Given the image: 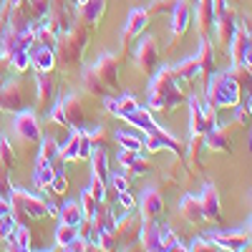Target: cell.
<instances>
[{"label":"cell","instance_id":"6da1fadb","mask_svg":"<svg viewBox=\"0 0 252 252\" xmlns=\"http://www.w3.org/2000/svg\"><path fill=\"white\" fill-rule=\"evenodd\" d=\"M149 98H146V109L152 114H166L174 111L179 103L187 98L184 96V83L174 76L172 66L159 68L154 76H149Z\"/></svg>","mask_w":252,"mask_h":252},{"label":"cell","instance_id":"7a4b0ae2","mask_svg":"<svg viewBox=\"0 0 252 252\" xmlns=\"http://www.w3.org/2000/svg\"><path fill=\"white\" fill-rule=\"evenodd\" d=\"M40 141H43V134H40L38 116L28 109L18 111L13 119V141H10L15 149V157L23 161H33L40 149Z\"/></svg>","mask_w":252,"mask_h":252},{"label":"cell","instance_id":"3957f363","mask_svg":"<svg viewBox=\"0 0 252 252\" xmlns=\"http://www.w3.org/2000/svg\"><path fill=\"white\" fill-rule=\"evenodd\" d=\"M86 46H89V26H83L81 20L76 18L73 26L61 33L58 40H56V66L63 68V71H71L76 68L83 53H86Z\"/></svg>","mask_w":252,"mask_h":252},{"label":"cell","instance_id":"277c9868","mask_svg":"<svg viewBox=\"0 0 252 252\" xmlns=\"http://www.w3.org/2000/svg\"><path fill=\"white\" fill-rule=\"evenodd\" d=\"M204 96H207V106L215 109V111H222V109H235L240 106L242 101V86L229 76L227 71H215L209 76V81L204 83Z\"/></svg>","mask_w":252,"mask_h":252},{"label":"cell","instance_id":"5b68a950","mask_svg":"<svg viewBox=\"0 0 252 252\" xmlns=\"http://www.w3.org/2000/svg\"><path fill=\"white\" fill-rule=\"evenodd\" d=\"M119 119H124L126 124H131V126H136V129H141L144 134L157 136V139L164 144V149L174 152L177 157H184V141H179L177 136H172L169 131H166L164 126H159V124L154 121V116H152V111H149V109L136 106L134 111H126V114H121Z\"/></svg>","mask_w":252,"mask_h":252},{"label":"cell","instance_id":"8992f818","mask_svg":"<svg viewBox=\"0 0 252 252\" xmlns=\"http://www.w3.org/2000/svg\"><path fill=\"white\" fill-rule=\"evenodd\" d=\"M8 199H10V212L18 224H31L33 220L48 217V202L23 187H13Z\"/></svg>","mask_w":252,"mask_h":252},{"label":"cell","instance_id":"52a82bcc","mask_svg":"<svg viewBox=\"0 0 252 252\" xmlns=\"http://www.w3.org/2000/svg\"><path fill=\"white\" fill-rule=\"evenodd\" d=\"M28 106V94H26V83L20 78H5L0 86V111H23Z\"/></svg>","mask_w":252,"mask_h":252},{"label":"cell","instance_id":"ba28073f","mask_svg":"<svg viewBox=\"0 0 252 252\" xmlns=\"http://www.w3.org/2000/svg\"><path fill=\"white\" fill-rule=\"evenodd\" d=\"M215 124H217V111L209 109L199 96H189V126H192V134L204 136Z\"/></svg>","mask_w":252,"mask_h":252},{"label":"cell","instance_id":"9c48e42d","mask_svg":"<svg viewBox=\"0 0 252 252\" xmlns=\"http://www.w3.org/2000/svg\"><path fill=\"white\" fill-rule=\"evenodd\" d=\"M134 66L144 76H154L159 71V40L154 35H144L134 53Z\"/></svg>","mask_w":252,"mask_h":252},{"label":"cell","instance_id":"30bf717a","mask_svg":"<svg viewBox=\"0 0 252 252\" xmlns=\"http://www.w3.org/2000/svg\"><path fill=\"white\" fill-rule=\"evenodd\" d=\"M58 157L63 161H81V159H89L91 157V144L86 139V134H83V129H71L66 144H58Z\"/></svg>","mask_w":252,"mask_h":252},{"label":"cell","instance_id":"8fae6325","mask_svg":"<svg viewBox=\"0 0 252 252\" xmlns=\"http://www.w3.org/2000/svg\"><path fill=\"white\" fill-rule=\"evenodd\" d=\"M141 215H136L134 209H126V212L116 220V229H114V235H116V242L119 247H131L136 240H139V232H141Z\"/></svg>","mask_w":252,"mask_h":252},{"label":"cell","instance_id":"7c38bea8","mask_svg":"<svg viewBox=\"0 0 252 252\" xmlns=\"http://www.w3.org/2000/svg\"><path fill=\"white\" fill-rule=\"evenodd\" d=\"M48 26H53V31L61 35L66 33L73 20H76V10L71 5V0H48V13H46Z\"/></svg>","mask_w":252,"mask_h":252},{"label":"cell","instance_id":"4fadbf2b","mask_svg":"<svg viewBox=\"0 0 252 252\" xmlns=\"http://www.w3.org/2000/svg\"><path fill=\"white\" fill-rule=\"evenodd\" d=\"M207 237L217 245V250H229V252H240L250 247V235L247 229H215V232H207Z\"/></svg>","mask_w":252,"mask_h":252},{"label":"cell","instance_id":"5bb4252c","mask_svg":"<svg viewBox=\"0 0 252 252\" xmlns=\"http://www.w3.org/2000/svg\"><path fill=\"white\" fill-rule=\"evenodd\" d=\"M237 26H240V15H237V10H235V8H227L222 15H217V18H215L212 31H215V38H217L220 48H229V40H232V35H235Z\"/></svg>","mask_w":252,"mask_h":252},{"label":"cell","instance_id":"9a60e30c","mask_svg":"<svg viewBox=\"0 0 252 252\" xmlns=\"http://www.w3.org/2000/svg\"><path fill=\"white\" fill-rule=\"evenodd\" d=\"M58 96V86L51 76V71H35V101L38 109H51Z\"/></svg>","mask_w":252,"mask_h":252},{"label":"cell","instance_id":"2e32d148","mask_svg":"<svg viewBox=\"0 0 252 252\" xmlns=\"http://www.w3.org/2000/svg\"><path fill=\"white\" fill-rule=\"evenodd\" d=\"M149 10L146 8H134L131 13H129V18H126V26H124V33H121V48L126 51L129 48V43L136 38V35H141L144 33V28L149 26Z\"/></svg>","mask_w":252,"mask_h":252},{"label":"cell","instance_id":"e0dca14e","mask_svg":"<svg viewBox=\"0 0 252 252\" xmlns=\"http://www.w3.org/2000/svg\"><path fill=\"white\" fill-rule=\"evenodd\" d=\"M199 204H202V212H204V222L222 227V207H220V194H217L215 184L204 187V192L199 197Z\"/></svg>","mask_w":252,"mask_h":252},{"label":"cell","instance_id":"ac0fdd59","mask_svg":"<svg viewBox=\"0 0 252 252\" xmlns=\"http://www.w3.org/2000/svg\"><path fill=\"white\" fill-rule=\"evenodd\" d=\"M94 71L111 91L119 86V58L114 53H101L94 63Z\"/></svg>","mask_w":252,"mask_h":252},{"label":"cell","instance_id":"d6986e66","mask_svg":"<svg viewBox=\"0 0 252 252\" xmlns=\"http://www.w3.org/2000/svg\"><path fill=\"white\" fill-rule=\"evenodd\" d=\"M61 106H63V114H66L68 129H83V126H86V109H83L81 96H76V94L63 96Z\"/></svg>","mask_w":252,"mask_h":252},{"label":"cell","instance_id":"ffe728a7","mask_svg":"<svg viewBox=\"0 0 252 252\" xmlns=\"http://www.w3.org/2000/svg\"><path fill=\"white\" fill-rule=\"evenodd\" d=\"M204 146L209 152H220V154H232V136H229V126L215 124L212 129L204 134Z\"/></svg>","mask_w":252,"mask_h":252},{"label":"cell","instance_id":"44dd1931","mask_svg":"<svg viewBox=\"0 0 252 252\" xmlns=\"http://www.w3.org/2000/svg\"><path fill=\"white\" fill-rule=\"evenodd\" d=\"M119 166L126 172V177H144V174H149L152 172V164L141 159L139 152H129V149H121L119 157H116Z\"/></svg>","mask_w":252,"mask_h":252},{"label":"cell","instance_id":"7402d4cb","mask_svg":"<svg viewBox=\"0 0 252 252\" xmlns=\"http://www.w3.org/2000/svg\"><path fill=\"white\" fill-rule=\"evenodd\" d=\"M164 212V197L157 187H149L139 199V215L141 220H157Z\"/></svg>","mask_w":252,"mask_h":252},{"label":"cell","instance_id":"603a6c76","mask_svg":"<svg viewBox=\"0 0 252 252\" xmlns=\"http://www.w3.org/2000/svg\"><path fill=\"white\" fill-rule=\"evenodd\" d=\"M197 66H199V78H202V86L209 81V76H212L217 71L215 66V46H212V40L209 38H202V43H199V51H197Z\"/></svg>","mask_w":252,"mask_h":252},{"label":"cell","instance_id":"cb8c5ba5","mask_svg":"<svg viewBox=\"0 0 252 252\" xmlns=\"http://www.w3.org/2000/svg\"><path fill=\"white\" fill-rule=\"evenodd\" d=\"M103 13H106V0H86V3L76 5V18L81 20L83 26H89V28L101 23Z\"/></svg>","mask_w":252,"mask_h":252},{"label":"cell","instance_id":"d4e9b609","mask_svg":"<svg viewBox=\"0 0 252 252\" xmlns=\"http://www.w3.org/2000/svg\"><path fill=\"white\" fill-rule=\"evenodd\" d=\"M169 15H172V40H179L187 33L189 23H192V5H189V0H177V5Z\"/></svg>","mask_w":252,"mask_h":252},{"label":"cell","instance_id":"484cf974","mask_svg":"<svg viewBox=\"0 0 252 252\" xmlns=\"http://www.w3.org/2000/svg\"><path fill=\"white\" fill-rule=\"evenodd\" d=\"M139 242H141L144 250H149V252H161V227L157 224V220H144L141 222Z\"/></svg>","mask_w":252,"mask_h":252},{"label":"cell","instance_id":"4316f807","mask_svg":"<svg viewBox=\"0 0 252 252\" xmlns=\"http://www.w3.org/2000/svg\"><path fill=\"white\" fill-rule=\"evenodd\" d=\"M35 48H28L31 53V66L35 71H53L56 68V51L51 46H40V43H33Z\"/></svg>","mask_w":252,"mask_h":252},{"label":"cell","instance_id":"83f0119b","mask_svg":"<svg viewBox=\"0 0 252 252\" xmlns=\"http://www.w3.org/2000/svg\"><path fill=\"white\" fill-rule=\"evenodd\" d=\"M204 136H197V134H192L189 136V141L184 144V157H187V166L189 169H202L204 166V159H202V154H204Z\"/></svg>","mask_w":252,"mask_h":252},{"label":"cell","instance_id":"f1b7e54d","mask_svg":"<svg viewBox=\"0 0 252 252\" xmlns=\"http://www.w3.org/2000/svg\"><path fill=\"white\" fill-rule=\"evenodd\" d=\"M179 215L189 222V224H204V212H202V204L199 197L194 194H184L179 202Z\"/></svg>","mask_w":252,"mask_h":252},{"label":"cell","instance_id":"f546056e","mask_svg":"<svg viewBox=\"0 0 252 252\" xmlns=\"http://www.w3.org/2000/svg\"><path fill=\"white\" fill-rule=\"evenodd\" d=\"M83 134H86L91 149H106V146L114 141V134L106 129L103 124H91V126H83Z\"/></svg>","mask_w":252,"mask_h":252},{"label":"cell","instance_id":"4dcf8cb0","mask_svg":"<svg viewBox=\"0 0 252 252\" xmlns=\"http://www.w3.org/2000/svg\"><path fill=\"white\" fill-rule=\"evenodd\" d=\"M81 83H83V91H86L89 96H98V98H103V96H109V94H111V89H109L106 83H103V81L96 76L94 66H89L86 71H83Z\"/></svg>","mask_w":252,"mask_h":252},{"label":"cell","instance_id":"1f68e13d","mask_svg":"<svg viewBox=\"0 0 252 252\" xmlns=\"http://www.w3.org/2000/svg\"><path fill=\"white\" fill-rule=\"evenodd\" d=\"M58 222L71 224V227H81V222H86V215H83L81 202H66L58 209Z\"/></svg>","mask_w":252,"mask_h":252},{"label":"cell","instance_id":"d6a6232c","mask_svg":"<svg viewBox=\"0 0 252 252\" xmlns=\"http://www.w3.org/2000/svg\"><path fill=\"white\" fill-rule=\"evenodd\" d=\"M172 71H174V76L184 83V86H187V83H194L199 78V66H197V58L194 56L182 61V63H177V66H172Z\"/></svg>","mask_w":252,"mask_h":252},{"label":"cell","instance_id":"836d02e7","mask_svg":"<svg viewBox=\"0 0 252 252\" xmlns=\"http://www.w3.org/2000/svg\"><path fill=\"white\" fill-rule=\"evenodd\" d=\"M129 182H131V177L119 174V172H116V174L109 172V179H106V197L116 199L119 192H126V189H129Z\"/></svg>","mask_w":252,"mask_h":252},{"label":"cell","instance_id":"e575fe53","mask_svg":"<svg viewBox=\"0 0 252 252\" xmlns=\"http://www.w3.org/2000/svg\"><path fill=\"white\" fill-rule=\"evenodd\" d=\"M114 141L121 146V149H129V152H141L144 144L136 134H129V131H116L114 134Z\"/></svg>","mask_w":252,"mask_h":252},{"label":"cell","instance_id":"d590c367","mask_svg":"<svg viewBox=\"0 0 252 252\" xmlns=\"http://www.w3.org/2000/svg\"><path fill=\"white\" fill-rule=\"evenodd\" d=\"M161 250L164 252H184L187 247L179 242V237L174 235L172 227H161Z\"/></svg>","mask_w":252,"mask_h":252},{"label":"cell","instance_id":"8d00e7d4","mask_svg":"<svg viewBox=\"0 0 252 252\" xmlns=\"http://www.w3.org/2000/svg\"><path fill=\"white\" fill-rule=\"evenodd\" d=\"M10 250H18V252L31 250V229H28V224H18V227H15L13 247H10Z\"/></svg>","mask_w":252,"mask_h":252},{"label":"cell","instance_id":"74e56055","mask_svg":"<svg viewBox=\"0 0 252 252\" xmlns=\"http://www.w3.org/2000/svg\"><path fill=\"white\" fill-rule=\"evenodd\" d=\"M76 235H78V227H71V224L58 222V227H56V247L66 250V245H68Z\"/></svg>","mask_w":252,"mask_h":252},{"label":"cell","instance_id":"f35d334b","mask_svg":"<svg viewBox=\"0 0 252 252\" xmlns=\"http://www.w3.org/2000/svg\"><path fill=\"white\" fill-rule=\"evenodd\" d=\"M8 61H10V68L15 73H26L31 68V53L28 51H13L8 56Z\"/></svg>","mask_w":252,"mask_h":252},{"label":"cell","instance_id":"ab89813d","mask_svg":"<svg viewBox=\"0 0 252 252\" xmlns=\"http://www.w3.org/2000/svg\"><path fill=\"white\" fill-rule=\"evenodd\" d=\"M0 164L5 166V169H13V166L18 164V157H15V149H13V144L8 139L0 136Z\"/></svg>","mask_w":252,"mask_h":252},{"label":"cell","instance_id":"60d3db41","mask_svg":"<svg viewBox=\"0 0 252 252\" xmlns=\"http://www.w3.org/2000/svg\"><path fill=\"white\" fill-rule=\"evenodd\" d=\"M10 28V20H8V3L0 8V61H5V35Z\"/></svg>","mask_w":252,"mask_h":252},{"label":"cell","instance_id":"b9f144b4","mask_svg":"<svg viewBox=\"0 0 252 252\" xmlns=\"http://www.w3.org/2000/svg\"><path fill=\"white\" fill-rule=\"evenodd\" d=\"M81 207H83V215H86V220L96 212V207H98V199L91 194V189H81Z\"/></svg>","mask_w":252,"mask_h":252},{"label":"cell","instance_id":"7bdbcfd3","mask_svg":"<svg viewBox=\"0 0 252 252\" xmlns=\"http://www.w3.org/2000/svg\"><path fill=\"white\" fill-rule=\"evenodd\" d=\"M48 192H53L56 197H63L68 192V179H66V172H61V174H53L51 184H48Z\"/></svg>","mask_w":252,"mask_h":252},{"label":"cell","instance_id":"ee69618b","mask_svg":"<svg viewBox=\"0 0 252 252\" xmlns=\"http://www.w3.org/2000/svg\"><path fill=\"white\" fill-rule=\"evenodd\" d=\"M187 250H192V252H217V245L204 235V237H194Z\"/></svg>","mask_w":252,"mask_h":252},{"label":"cell","instance_id":"f6af8a7d","mask_svg":"<svg viewBox=\"0 0 252 252\" xmlns=\"http://www.w3.org/2000/svg\"><path fill=\"white\" fill-rule=\"evenodd\" d=\"M177 5V0H154L152 5H146L149 15H161V13H172Z\"/></svg>","mask_w":252,"mask_h":252},{"label":"cell","instance_id":"bcb514c9","mask_svg":"<svg viewBox=\"0 0 252 252\" xmlns=\"http://www.w3.org/2000/svg\"><path fill=\"white\" fill-rule=\"evenodd\" d=\"M15 227H18V222H15L13 212H8V215H3V217H0V242H5V237L13 232Z\"/></svg>","mask_w":252,"mask_h":252},{"label":"cell","instance_id":"7dc6e473","mask_svg":"<svg viewBox=\"0 0 252 252\" xmlns=\"http://www.w3.org/2000/svg\"><path fill=\"white\" fill-rule=\"evenodd\" d=\"M48 119H51L53 124H58V126H66V129H68V124H66V114H63V106H61V101H56L53 106L48 109Z\"/></svg>","mask_w":252,"mask_h":252},{"label":"cell","instance_id":"c3c4849f","mask_svg":"<svg viewBox=\"0 0 252 252\" xmlns=\"http://www.w3.org/2000/svg\"><path fill=\"white\" fill-rule=\"evenodd\" d=\"M134 197H131V192H129V189H126V192H119L116 194V207H121L124 209V212H126V209H134Z\"/></svg>","mask_w":252,"mask_h":252},{"label":"cell","instance_id":"681fc988","mask_svg":"<svg viewBox=\"0 0 252 252\" xmlns=\"http://www.w3.org/2000/svg\"><path fill=\"white\" fill-rule=\"evenodd\" d=\"M10 189H13V184H10L8 169H5L3 164H0V194H3V197H10Z\"/></svg>","mask_w":252,"mask_h":252},{"label":"cell","instance_id":"f907efd6","mask_svg":"<svg viewBox=\"0 0 252 252\" xmlns=\"http://www.w3.org/2000/svg\"><path fill=\"white\" fill-rule=\"evenodd\" d=\"M235 109H237V111H235V124L245 129V126H247V119H250V111H247L245 106H235Z\"/></svg>","mask_w":252,"mask_h":252},{"label":"cell","instance_id":"816d5d0a","mask_svg":"<svg viewBox=\"0 0 252 252\" xmlns=\"http://www.w3.org/2000/svg\"><path fill=\"white\" fill-rule=\"evenodd\" d=\"M146 149H149V152H161L164 144H161L157 136H149V134H146Z\"/></svg>","mask_w":252,"mask_h":252},{"label":"cell","instance_id":"f5cc1de1","mask_svg":"<svg viewBox=\"0 0 252 252\" xmlns=\"http://www.w3.org/2000/svg\"><path fill=\"white\" fill-rule=\"evenodd\" d=\"M242 66H247V68L252 71V40L247 43V48H245V53H242Z\"/></svg>","mask_w":252,"mask_h":252},{"label":"cell","instance_id":"db71d44e","mask_svg":"<svg viewBox=\"0 0 252 252\" xmlns=\"http://www.w3.org/2000/svg\"><path fill=\"white\" fill-rule=\"evenodd\" d=\"M8 212H10V199L0 194V217H3V215H8Z\"/></svg>","mask_w":252,"mask_h":252},{"label":"cell","instance_id":"11a10c76","mask_svg":"<svg viewBox=\"0 0 252 252\" xmlns=\"http://www.w3.org/2000/svg\"><path fill=\"white\" fill-rule=\"evenodd\" d=\"M58 209H61V207H56V204H48V217L58 220Z\"/></svg>","mask_w":252,"mask_h":252},{"label":"cell","instance_id":"9f6ffc18","mask_svg":"<svg viewBox=\"0 0 252 252\" xmlns=\"http://www.w3.org/2000/svg\"><path fill=\"white\" fill-rule=\"evenodd\" d=\"M245 229H247V235H250V247H247V250H252V217H250V222L245 224Z\"/></svg>","mask_w":252,"mask_h":252},{"label":"cell","instance_id":"6f0895ef","mask_svg":"<svg viewBox=\"0 0 252 252\" xmlns=\"http://www.w3.org/2000/svg\"><path fill=\"white\" fill-rule=\"evenodd\" d=\"M247 111H250V116H252V91H250V98H247V106H245Z\"/></svg>","mask_w":252,"mask_h":252},{"label":"cell","instance_id":"680465c9","mask_svg":"<svg viewBox=\"0 0 252 252\" xmlns=\"http://www.w3.org/2000/svg\"><path fill=\"white\" fill-rule=\"evenodd\" d=\"M5 3H8V0H0V8H3V5H5Z\"/></svg>","mask_w":252,"mask_h":252},{"label":"cell","instance_id":"91938a15","mask_svg":"<svg viewBox=\"0 0 252 252\" xmlns=\"http://www.w3.org/2000/svg\"><path fill=\"white\" fill-rule=\"evenodd\" d=\"M3 81H5V78H3V76H0V86H3Z\"/></svg>","mask_w":252,"mask_h":252},{"label":"cell","instance_id":"94428289","mask_svg":"<svg viewBox=\"0 0 252 252\" xmlns=\"http://www.w3.org/2000/svg\"><path fill=\"white\" fill-rule=\"evenodd\" d=\"M250 149H252V139H250Z\"/></svg>","mask_w":252,"mask_h":252},{"label":"cell","instance_id":"6125c7cd","mask_svg":"<svg viewBox=\"0 0 252 252\" xmlns=\"http://www.w3.org/2000/svg\"><path fill=\"white\" fill-rule=\"evenodd\" d=\"M250 38H252V33H250Z\"/></svg>","mask_w":252,"mask_h":252},{"label":"cell","instance_id":"be15d7a7","mask_svg":"<svg viewBox=\"0 0 252 252\" xmlns=\"http://www.w3.org/2000/svg\"><path fill=\"white\" fill-rule=\"evenodd\" d=\"M71 3H73V0H71Z\"/></svg>","mask_w":252,"mask_h":252}]
</instances>
